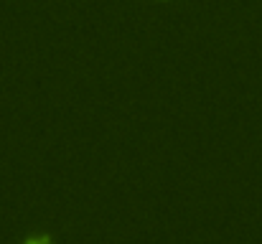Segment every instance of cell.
<instances>
[{
	"label": "cell",
	"mask_w": 262,
	"mask_h": 244,
	"mask_svg": "<svg viewBox=\"0 0 262 244\" xmlns=\"http://www.w3.org/2000/svg\"><path fill=\"white\" fill-rule=\"evenodd\" d=\"M23 244H54V239L49 234H31L23 239Z\"/></svg>",
	"instance_id": "cell-1"
}]
</instances>
